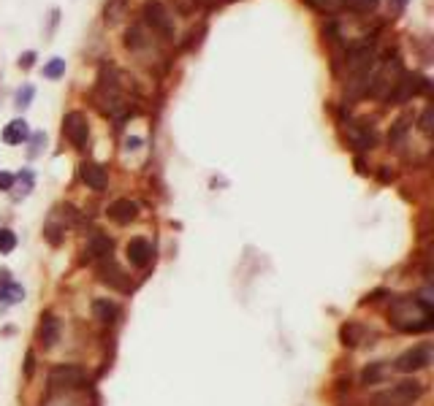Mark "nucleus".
Instances as JSON below:
<instances>
[{
    "label": "nucleus",
    "instance_id": "obj_1",
    "mask_svg": "<svg viewBox=\"0 0 434 406\" xmlns=\"http://www.w3.org/2000/svg\"><path fill=\"white\" fill-rule=\"evenodd\" d=\"M388 317L396 328L408 330V333H421L434 325L432 306L429 301H421V298H396L388 309Z\"/></svg>",
    "mask_w": 434,
    "mask_h": 406
},
{
    "label": "nucleus",
    "instance_id": "obj_2",
    "mask_svg": "<svg viewBox=\"0 0 434 406\" xmlns=\"http://www.w3.org/2000/svg\"><path fill=\"white\" fill-rule=\"evenodd\" d=\"M421 393H424L421 382H415V380L396 382L391 390L375 393V396H372V406H408V404H412L415 398H421Z\"/></svg>",
    "mask_w": 434,
    "mask_h": 406
},
{
    "label": "nucleus",
    "instance_id": "obj_3",
    "mask_svg": "<svg viewBox=\"0 0 434 406\" xmlns=\"http://www.w3.org/2000/svg\"><path fill=\"white\" fill-rule=\"evenodd\" d=\"M426 90H429V79L418 76V74H399V79L394 81V87L385 98L391 103H408L412 95L426 92Z\"/></svg>",
    "mask_w": 434,
    "mask_h": 406
},
{
    "label": "nucleus",
    "instance_id": "obj_4",
    "mask_svg": "<svg viewBox=\"0 0 434 406\" xmlns=\"http://www.w3.org/2000/svg\"><path fill=\"white\" fill-rule=\"evenodd\" d=\"M141 14H144V22L153 27L157 35L174 38V19H171V14L166 11V6L160 0H147L144 8H141Z\"/></svg>",
    "mask_w": 434,
    "mask_h": 406
},
{
    "label": "nucleus",
    "instance_id": "obj_5",
    "mask_svg": "<svg viewBox=\"0 0 434 406\" xmlns=\"http://www.w3.org/2000/svg\"><path fill=\"white\" fill-rule=\"evenodd\" d=\"M84 380H87V374H84V368L77 366V363H60V366H54L49 371L52 387H65V390H71V387H82Z\"/></svg>",
    "mask_w": 434,
    "mask_h": 406
},
{
    "label": "nucleus",
    "instance_id": "obj_6",
    "mask_svg": "<svg viewBox=\"0 0 434 406\" xmlns=\"http://www.w3.org/2000/svg\"><path fill=\"white\" fill-rule=\"evenodd\" d=\"M63 133H65V138H68L77 149H84V147H87V138H90L87 117H84L82 111H68L65 120H63Z\"/></svg>",
    "mask_w": 434,
    "mask_h": 406
},
{
    "label": "nucleus",
    "instance_id": "obj_7",
    "mask_svg": "<svg viewBox=\"0 0 434 406\" xmlns=\"http://www.w3.org/2000/svg\"><path fill=\"white\" fill-rule=\"evenodd\" d=\"M432 363V347H412L408 352H402L399 360H396V368L405 371V374H412V371H421Z\"/></svg>",
    "mask_w": 434,
    "mask_h": 406
},
{
    "label": "nucleus",
    "instance_id": "obj_8",
    "mask_svg": "<svg viewBox=\"0 0 434 406\" xmlns=\"http://www.w3.org/2000/svg\"><path fill=\"white\" fill-rule=\"evenodd\" d=\"M98 277H101L103 284H109V287H114V290H120V293H128L130 290V282L125 277V271L111 260V257H106L101 266H98Z\"/></svg>",
    "mask_w": 434,
    "mask_h": 406
},
{
    "label": "nucleus",
    "instance_id": "obj_9",
    "mask_svg": "<svg viewBox=\"0 0 434 406\" xmlns=\"http://www.w3.org/2000/svg\"><path fill=\"white\" fill-rule=\"evenodd\" d=\"M125 252H128V260H130V266H133V268H147V266H150V260H153V244H150L147 238L136 236V238H130L128 241Z\"/></svg>",
    "mask_w": 434,
    "mask_h": 406
},
{
    "label": "nucleus",
    "instance_id": "obj_10",
    "mask_svg": "<svg viewBox=\"0 0 434 406\" xmlns=\"http://www.w3.org/2000/svg\"><path fill=\"white\" fill-rule=\"evenodd\" d=\"M82 171V181L90 187V190H95V193H103L106 190V184H109V174H106V168H103L101 163H82L79 165Z\"/></svg>",
    "mask_w": 434,
    "mask_h": 406
},
{
    "label": "nucleus",
    "instance_id": "obj_11",
    "mask_svg": "<svg viewBox=\"0 0 434 406\" xmlns=\"http://www.w3.org/2000/svg\"><path fill=\"white\" fill-rule=\"evenodd\" d=\"M106 214H109V220L117 222V225H130V222L139 217V206L130 201V198H120V201H114L106 209Z\"/></svg>",
    "mask_w": 434,
    "mask_h": 406
},
{
    "label": "nucleus",
    "instance_id": "obj_12",
    "mask_svg": "<svg viewBox=\"0 0 434 406\" xmlns=\"http://www.w3.org/2000/svg\"><path fill=\"white\" fill-rule=\"evenodd\" d=\"M38 341L44 344V350H52L60 341V320L54 314H44L41 325H38Z\"/></svg>",
    "mask_w": 434,
    "mask_h": 406
},
{
    "label": "nucleus",
    "instance_id": "obj_13",
    "mask_svg": "<svg viewBox=\"0 0 434 406\" xmlns=\"http://www.w3.org/2000/svg\"><path fill=\"white\" fill-rule=\"evenodd\" d=\"M348 138L361 152H366V149H372L378 144V136H375V130L369 125H350L348 127Z\"/></svg>",
    "mask_w": 434,
    "mask_h": 406
},
{
    "label": "nucleus",
    "instance_id": "obj_14",
    "mask_svg": "<svg viewBox=\"0 0 434 406\" xmlns=\"http://www.w3.org/2000/svg\"><path fill=\"white\" fill-rule=\"evenodd\" d=\"M114 250V241L106 236V233H93L90 241H87V254L95 257V260H106Z\"/></svg>",
    "mask_w": 434,
    "mask_h": 406
},
{
    "label": "nucleus",
    "instance_id": "obj_15",
    "mask_svg": "<svg viewBox=\"0 0 434 406\" xmlns=\"http://www.w3.org/2000/svg\"><path fill=\"white\" fill-rule=\"evenodd\" d=\"M30 138V127H27L25 120H11L6 130H3V141L6 144H22Z\"/></svg>",
    "mask_w": 434,
    "mask_h": 406
},
{
    "label": "nucleus",
    "instance_id": "obj_16",
    "mask_svg": "<svg viewBox=\"0 0 434 406\" xmlns=\"http://www.w3.org/2000/svg\"><path fill=\"white\" fill-rule=\"evenodd\" d=\"M128 3L130 0H106V6H103V22L106 25H117L128 14Z\"/></svg>",
    "mask_w": 434,
    "mask_h": 406
},
{
    "label": "nucleus",
    "instance_id": "obj_17",
    "mask_svg": "<svg viewBox=\"0 0 434 406\" xmlns=\"http://www.w3.org/2000/svg\"><path fill=\"white\" fill-rule=\"evenodd\" d=\"M93 314H95L101 323H114L117 314H120V309H117L114 301H109V298H98V301H93Z\"/></svg>",
    "mask_w": 434,
    "mask_h": 406
},
{
    "label": "nucleus",
    "instance_id": "obj_18",
    "mask_svg": "<svg viewBox=\"0 0 434 406\" xmlns=\"http://www.w3.org/2000/svg\"><path fill=\"white\" fill-rule=\"evenodd\" d=\"M342 344L345 347H356L358 341H361V336H364V328L356 325V323H348V325H342Z\"/></svg>",
    "mask_w": 434,
    "mask_h": 406
},
{
    "label": "nucleus",
    "instance_id": "obj_19",
    "mask_svg": "<svg viewBox=\"0 0 434 406\" xmlns=\"http://www.w3.org/2000/svg\"><path fill=\"white\" fill-rule=\"evenodd\" d=\"M304 3L309 8H315V11H323V14H336V11L345 8L342 0H304Z\"/></svg>",
    "mask_w": 434,
    "mask_h": 406
},
{
    "label": "nucleus",
    "instance_id": "obj_20",
    "mask_svg": "<svg viewBox=\"0 0 434 406\" xmlns=\"http://www.w3.org/2000/svg\"><path fill=\"white\" fill-rule=\"evenodd\" d=\"M383 377H385V363H372L369 368H364L361 382H364V384H378Z\"/></svg>",
    "mask_w": 434,
    "mask_h": 406
},
{
    "label": "nucleus",
    "instance_id": "obj_21",
    "mask_svg": "<svg viewBox=\"0 0 434 406\" xmlns=\"http://www.w3.org/2000/svg\"><path fill=\"white\" fill-rule=\"evenodd\" d=\"M125 47H128V49H141V47H147V38H144L141 27H130L128 33H125Z\"/></svg>",
    "mask_w": 434,
    "mask_h": 406
},
{
    "label": "nucleus",
    "instance_id": "obj_22",
    "mask_svg": "<svg viewBox=\"0 0 434 406\" xmlns=\"http://www.w3.org/2000/svg\"><path fill=\"white\" fill-rule=\"evenodd\" d=\"M14 247H17V233L8 228L0 230V254H8L14 252Z\"/></svg>",
    "mask_w": 434,
    "mask_h": 406
},
{
    "label": "nucleus",
    "instance_id": "obj_23",
    "mask_svg": "<svg viewBox=\"0 0 434 406\" xmlns=\"http://www.w3.org/2000/svg\"><path fill=\"white\" fill-rule=\"evenodd\" d=\"M63 74H65V60H60V57H54L44 65V76L47 79H60Z\"/></svg>",
    "mask_w": 434,
    "mask_h": 406
},
{
    "label": "nucleus",
    "instance_id": "obj_24",
    "mask_svg": "<svg viewBox=\"0 0 434 406\" xmlns=\"http://www.w3.org/2000/svg\"><path fill=\"white\" fill-rule=\"evenodd\" d=\"M33 92H36V90H33V87H30V84H25V87H20V90H17V98H14V106H17V108H27V106H30V101H33Z\"/></svg>",
    "mask_w": 434,
    "mask_h": 406
},
{
    "label": "nucleus",
    "instance_id": "obj_25",
    "mask_svg": "<svg viewBox=\"0 0 434 406\" xmlns=\"http://www.w3.org/2000/svg\"><path fill=\"white\" fill-rule=\"evenodd\" d=\"M350 11H358V14H364V11H372L375 6H378V0H342Z\"/></svg>",
    "mask_w": 434,
    "mask_h": 406
},
{
    "label": "nucleus",
    "instance_id": "obj_26",
    "mask_svg": "<svg viewBox=\"0 0 434 406\" xmlns=\"http://www.w3.org/2000/svg\"><path fill=\"white\" fill-rule=\"evenodd\" d=\"M30 144H33V147H30V157H36V154L41 152V147L47 144V136H44V133H33V136H30Z\"/></svg>",
    "mask_w": 434,
    "mask_h": 406
},
{
    "label": "nucleus",
    "instance_id": "obj_27",
    "mask_svg": "<svg viewBox=\"0 0 434 406\" xmlns=\"http://www.w3.org/2000/svg\"><path fill=\"white\" fill-rule=\"evenodd\" d=\"M405 8H408V0H388V11H391L394 17H399Z\"/></svg>",
    "mask_w": 434,
    "mask_h": 406
},
{
    "label": "nucleus",
    "instance_id": "obj_28",
    "mask_svg": "<svg viewBox=\"0 0 434 406\" xmlns=\"http://www.w3.org/2000/svg\"><path fill=\"white\" fill-rule=\"evenodd\" d=\"M33 63H36V51H25V54L20 57V68H25V71L33 68Z\"/></svg>",
    "mask_w": 434,
    "mask_h": 406
},
{
    "label": "nucleus",
    "instance_id": "obj_29",
    "mask_svg": "<svg viewBox=\"0 0 434 406\" xmlns=\"http://www.w3.org/2000/svg\"><path fill=\"white\" fill-rule=\"evenodd\" d=\"M11 187H14V177H11V174H3V171H0V190L6 193V190H11Z\"/></svg>",
    "mask_w": 434,
    "mask_h": 406
},
{
    "label": "nucleus",
    "instance_id": "obj_30",
    "mask_svg": "<svg viewBox=\"0 0 434 406\" xmlns=\"http://www.w3.org/2000/svg\"><path fill=\"white\" fill-rule=\"evenodd\" d=\"M429 114H432V111L426 108V111H424V117H421V130H424V133H429Z\"/></svg>",
    "mask_w": 434,
    "mask_h": 406
},
{
    "label": "nucleus",
    "instance_id": "obj_31",
    "mask_svg": "<svg viewBox=\"0 0 434 406\" xmlns=\"http://www.w3.org/2000/svg\"><path fill=\"white\" fill-rule=\"evenodd\" d=\"M25 374L33 377V352H27V363H25Z\"/></svg>",
    "mask_w": 434,
    "mask_h": 406
},
{
    "label": "nucleus",
    "instance_id": "obj_32",
    "mask_svg": "<svg viewBox=\"0 0 434 406\" xmlns=\"http://www.w3.org/2000/svg\"><path fill=\"white\" fill-rule=\"evenodd\" d=\"M125 147H128V149H139V147H141V138H128Z\"/></svg>",
    "mask_w": 434,
    "mask_h": 406
}]
</instances>
